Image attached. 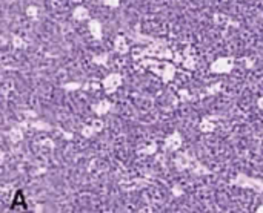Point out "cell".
I'll use <instances>...</instances> for the list:
<instances>
[{
    "instance_id": "1",
    "label": "cell",
    "mask_w": 263,
    "mask_h": 213,
    "mask_svg": "<svg viewBox=\"0 0 263 213\" xmlns=\"http://www.w3.org/2000/svg\"><path fill=\"white\" fill-rule=\"evenodd\" d=\"M120 81H122V80H120L119 75H116V74H114V75H109V77L105 80V88H106L108 91H114V89L120 84Z\"/></svg>"
},
{
    "instance_id": "2",
    "label": "cell",
    "mask_w": 263,
    "mask_h": 213,
    "mask_svg": "<svg viewBox=\"0 0 263 213\" xmlns=\"http://www.w3.org/2000/svg\"><path fill=\"white\" fill-rule=\"evenodd\" d=\"M213 69L217 72H228L231 69V63L230 60H219L213 65Z\"/></svg>"
},
{
    "instance_id": "3",
    "label": "cell",
    "mask_w": 263,
    "mask_h": 213,
    "mask_svg": "<svg viewBox=\"0 0 263 213\" xmlns=\"http://www.w3.org/2000/svg\"><path fill=\"white\" fill-rule=\"evenodd\" d=\"M89 29H91V32H92L96 37H100V25H99L97 22H91Z\"/></svg>"
},
{
    "instance_id": "4",
    "label": "cell",
    "mask_w": 263,
    "mask_h": 213,
    "mask_svg": "<svg viewBox=\"0 0 263 213\" xmlns=\"http://www.w3.org/2000/svg\"><path fill=\"white\" fill-rule=\"evenodd\" d=\"M74 15L77 17V18H86V15H88V11L85 9V8H77L76 11H74Z\"/></svg>"
},
{
    "instance_id": "5",
    "label": "cell",
    "mask_w": 263,
    "mask_h": 213,
    "mask_svg": "<svg viewBox=\"0 0 263 213\" xmlns=\"http://www.w3.org/2000/svg\"><path fill=\"white\" fill-rule=\"evenodd\" d=\"M117 49H119L120 52H125V51H126V43H125L122 38L117 40Z\"/></svg>"
},
{
    "instance_id": "6",
    "label": "cell",
    "mask_w": 263,
    "mask_h": 213,
    "mask_svg": "<svg viewBox=\"0 0 263 213\" xmlns=\"http://www.w3.org/2000/svg\"><path fill=\"white\" fill-rule=\"evenodd\" d=\"M96 109H97V111H99L100 114H103V112H105V111L108 109V103H100V104H99V106H97Z\"/></svg>"
},
{
    "instance_id": "7",
    "label": "cell",
    "mask_w": 263,
    "mask_h": 213,
    "mask_svg": "<svg viewBox=\"0 0 263 213\" xmlns=\"http://www.w3.org/2000/svg\"><path fill=\"white\" fill-rule=\"evenodd\" d=\"M105 2H106V5H112V6L117 5V0H105Z\"/></svg>"
},
{
    "instance_id": "8",
    "label": "cell",
    "mask_w": 263,
    "mask_h": 213,
    "mask_svg": "<svg viewBox=\"0 0 263 213\" xmlns=\"http://www.w3.org/2000/svg\"><path fill=\"white\" fill-rule=\"evenodd\" d=\"M259 104H260V108H263V98L260 100V103H259Z\"/></svg>"
}]
</instances>
